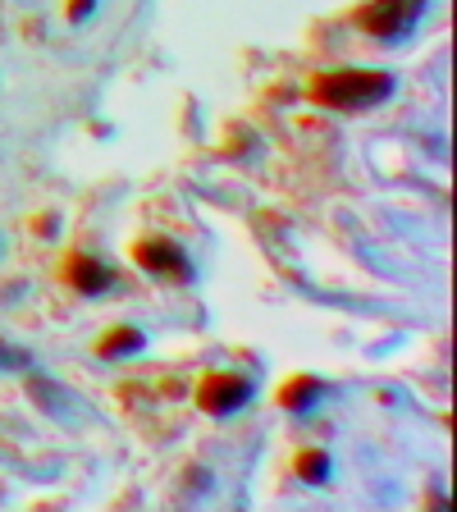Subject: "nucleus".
Masks as SVG:
<instances>
[{
	"label": "nucleus",
	"mask_w": 457,
	"mask_h": 512,
	"mask_svg": "<svg viewBox=\"0 0 457 512\" xmlns=\"http://www.w3.org/2000/svg\"><path fill=\"white\" fill-rule=\"evenodd\" d=\"M389 92H394V78L375 74V69H339V74H325L316 83V101L320 106H334V110L380 106Z\"/></svg>",
	"instance_id": "f257e3e1"
},
{
	"label": "nucleus",
	"mask_w": 457,
	"mask_h": 512,
	"mask_svg": "<svg viewBox=\"0 0 457 512\" xmlns=\"http://www.w3.org/2000/svg\"><path fill=\"white\" fill-rule=\"evenodd\" d=\"M421 19V0H371L362 10V28L375 37H403Z\"/></svg>",
	"instance_id": "f03ea898"
},
{
	"label": "nucleus",
	"mask_w": 457,
	"mask_h": 512,
	"mask_svg": "<svg viewBox=\"0 0 457 512\" xmlns=\"http://www.w3.org/2000/svg\"><path fill=\"white\" fill-rule=\"evenodd\" d=\"M252 398V384L243 380V375H211V380L202 384V394H197V403L206 407V412H238V407Z\"/></svg>",
	"instance_id": "7ed1b4c3"
},
{
	"label": "nucleus",
	"mask_w": 457,
	"mask_h": 512,
	"mask_svg": "<svg viewBox=\"0 0 457 512\" xmlns=\"http://www.w3.org/2000/svg\"><path fill=\"white\" fill-rule=\"evenodd\" d=\"M138 261L147 270H156V275H188V261H183V252L174 243H165V238L138 243Z\"/></svg>",
	"instance_id": "20e7f679"
},
{
	"label": "nucleus",
	"mask_w": 457,
	"mask_h": 512,
	"mask_svg": "<svg viewBox=\"0 0 457 512\" xmlns=\"http://www.w3.org/2000/svg\"><path fill=\"white\" fill-rule=\"evenodd\" d=\"M69 279H74V288H83V293H106V288L115 284L110 266H101V261H87V256H78L74 266H69Z\"/></svg>",
	"instance_id": "39448f33"
},
{
	"label": "nucleus",
	"mask_w": 457,
	"mask_h": 512,
	"mask_svg": "<svg viewBox=\"0 0 457 512\" xmlns=\"http://www.w3.org/2000/svg\"><path fill=\"white\" fill-rule=\"evenodd\" d=\"M142 348V334L138 330H115V334H106V339L96 343V352L101 357H124V352H138Z\"/></svg>",
	"instance_id": "423d86ee"
},
{
	"label": "nucleus",
	"mask_w": 457,
	"mask_h": 512,
	"mask_svg": "<svg viewBox=\"0 0 457 512\" xmlns=\"http://www.w3.org/2000/svg\"><path fill=\"white\" fill-rule=\"evenodd\" d=\"M316 394H320V380H307V375H302V380L284 384V394H279V403H284V407H307Z\"/></svg>",
	"instance_id": "0eeeda50"
},
{
	"label": "nucleus",
	"mask_w": 457,
	"mask_h": 512,
	"mask_svg": "<svg viewBox=\"0 0 457 512\" xmlns=\"http://www.w3.org/2000/svg\"><path fill=\"white\" fill-rule=\"evenodd\" d=\"M298 476L311 480V485H320V480L330 476V458H325V453H302V458H298Z\"/></svg>",
	"instance_id": "6e6552de"
}]
</instances>
